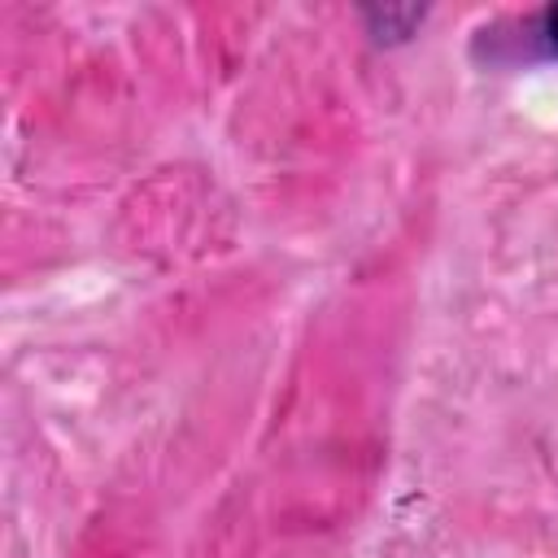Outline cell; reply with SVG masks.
<instances>
[{
  "instance_id": "1",
  "label": "cell",
  "mask_w": 558,
  "mask_h": 558,
  "mask_svg": "<svg viewBox=\"0 0 558 558\" xmlns=\"http://www.w3.org/2000/svg\"><path fill=\"white\" fill-rule=\"evenodd\" d=\"M484 44H488L493 61H558V4L484 26L475 48H484Z\"/></svg>"
},
{
  "instance_id": "2",
  "label": "cell",
  "mask_w": 558,
  "mask_h": 558,
  "mask_svg": "<svg viewBox=\"0 0 558 558\" xmlns=\"http://www.w3.org/2000/svg\"><path fill=\"white\" fill-rule=\"evenodd\" d=\"M427 17V9H362V22L371 26V35L379 44H397V39H410V31Z\"/></svg>"
}]
</instances>
